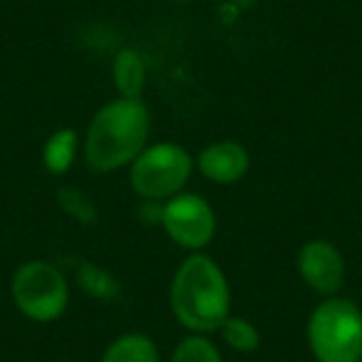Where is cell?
Segmentation results:
<instances>
[{
	"label": "cell",
	"mask_w": 362,
	"mask_h": 362,
	"mask_svg": "<svg viewBox=\"0 0 362 362\" xmlns=\"http://www.w3.org/2000/svg\"><path fill=\"white\" fill-rule=\"evenodd\" d=\"M171 313L187 330L209 335L221 330L231 315V288L226 273L202 251L181 261L169 288Z\"/></svg>",
	"instance_id": "6da1fadb"
},
{
	"label": "cell",
	"mask_w": 362,
	"mask_h": 362,
	"mask_svg": "<svg viewBox=\"0 0 362 362\" xmlns=\"http://www.w3.org/2000/svg\"><path fill=\"white\" fill-rule=\"evenodd\" d=\"M151 115L141 100L117 97L95 112L85 136V161L97 174L129 166L146 149Z\"/></svg>",
	"instance_id": "7a4b0ae2"
},
{
	"label": "cell",
	"mask_w": 362,
	"mask_h": 362,
	"mask_svg": "<svg viewBox=\"0 0 362 362\" xmlns=\"http://www.w3.org/2000/svg\"><path fill=\"white\" fill-rule=\"evenodd\" d=\"M308 345L317 362H362V310L347 298H327L308 320Z\"/></svg>",
	"instance_id": "3957f363"
},
{
	"label": "cell",
	"mask_w": 362,
	"mask_h": 362,
	"mask_svg": "<svg viewBox=\"0 0 362 362\" xmlns=\"http://www.w3.org/2000/svg\"><path fill=\"white\" fill-rule=\"evenodd\" d=\"M194 159L187 149L171 141L146 146L129 164L132 189L149 202H169L187 187Z\"/></svg>",
	"instance_id": "277c9868"
},
{
	"label": "cell",
	"mask_w": 362,
	"mask_h": 362,
	"mask_svg": "<svg viewBox=\"0 0 362 362\" xmlns=\"http://www.w3.org/2000/svg\"><path fill=\"white\" fill-rule=\"evenodd\" d=\"M13 303L33 322H52L65 313L70 288L55 263L28 261L13 276Z\"/></svg>",
	"instance_id": "5b68a950"
},
{
	"label": "cell",
	"mask_w": 362,
	"mask_h": 362,
	"mask_svg": "<svg viewBox=\"0 0 362 362\" xmlns=\"http://www.w3.org/2000/svg\"><path fill=\"white\" fill-rule=\"evenodd\" d=\"M161 228L176 246L187 251H202L216 236V214L211 204L199 194H176L161 206Z\"/></svg>",
	"instance_id": "8992f818"
},
{
	"label": "cell",
	"mask_w": 362,
	"mask_h": 362,
	"mask_svg": "<svg viewBox=\"0 0 362 362\" xmlns=\"http://www.w3.org/2000/svg\"><path fill=\"white\" fill-rule=\"evenodd\" d=\"M298 271L308 288L332 298L345 281V258L340 248L325 238H313L298 253Z\"/></svg>",
	"instance_id": "52a82bcc"
},
{
	"label": "cell",
	"mask_w": 362,
	"mask_h": 362,
	"mask_svg": "<svg viewBox=\"0 0 362 362\" xmlns=\"http://www.w3.org/2000/svg\"><path fill=\"white\" fill-rule=\"evenodd\" d=\"M197 166L202 176H206L211 184H236L246 176L248 166H251V156H248L246 146L238 141L223 139L214 141L199 154Z\"/></svg>",
	"instance_id": "ba28073f"
},
{
	"label": "cell",
	"mask_w": 362,
	"mask_h": 362,
	"mask_svg": "<svg viewBox=\"0 0 362 362\" xmlns=\"http://www.w3.org/2000/svg\"><path fill=\"white\" fill-rule=\"evenodd\" d=\"M80 154V134L70 127L52 132L42 146V164L50 174H67Z\"/></svg>",
	"instance_id": "9c48e42d"
},
{
	"label": "cell",
	"mask_w": 362,
	"mask_h": 362,
	"mask_svg": "<svg viewBox=\"0 0 362 362\" xmlns=\"http://www.w3.org/2000/svg\"><path fill=\"white\" fill-rule=\"evenodd\" d=\"M112 80L119 97L141 100V90L146 82V70L136 50H119L112 62Z\"/></svg>",
	"instance_id": "30bf717a"
},
{
	"label": "cell",
	"mask_w": 362,
	"mask_h": 362,
	"mask_svg": "<svg viewBox=\"0 0 362 362\" xmlns=\"http://www.w3.org/2000/svg\"><path fill=\"white\" fill-rule=\"evenodd\" d=\"M100 362H161L154 340L141 332H127L119 335L105 350Z\"/></svg>",
	"instance_id": "8fae6325"
},
{
	"label": "cell",
	"mask_w": 362,
	"mask_h": 362,
	"mask_svg": "<svg viewBox=\"0 0 362 362\" xmlns=\"http://www.w3.org/2000/svg\"><path fill=\"white\" fill-rule=\"evenodd\" d=\"M77 278H80L82 291L90 293L97 300H112V298H117L122 291L117 278L112 276L110 271H105V268L95 266V263H85V266L80 268V273H77Z\"/></svg>",
	"instance_id": "7c38bea8"
},
{
	"label": "cell",
	"mask_w": 362,
	"mask_h": 362,
	"mask_svg": "<svg viewBox=\"0 0 362 362\" xmlns=\"http://www.w3.org/2000/svg\"><path fill=\"white\" fill-rule=\"evenodd\" d=\"M221 335L226 340V345L236 352H253L261 347V332L246 317L228 315L226 322L221 325Z\"/></svg>",
	"instance_id": "4fadbf2b"
},
{
	"label": "cell",
	"mask_w": 362,
	"mask_h": 362,
	"mask_svg": "<svg viewBox=\"0 0 362 362\" xmlns=\"http://www.w3.org/2000/svg\"><path fill=\"white\" fill-rule=\"evenodd\" d=\"M171 362H223L218 347L209 340L206 335H194L184 337L179 345L174 347V355H171Z\"/></svg>",
	"instance_id": "5bb4252c"
},
{
	"label": "cell",
	"mask_w": 362,
	"mask_h": 362,
	"mask_svg": "<svg viewBox=\"0 0 362 362\" xmlns=\"http://www.w3.org/2000/svg\"><path fill=\"white\" fill-rule=\"evenodd\" d=\"M57 204L60 209L72 216L77 223H85V226H92L97 221V209L95 204L90 202L87 194H82L80 189H72V187H65L57 192Z\"/></svg>",
	"instance_id": "9a60e30c"
},
{
	"label": "cell",
	"mask_w": 362,
	"mask_h": 362,
	"mask_svg": "<svg viewBox=\"0 0 362 362\" xmlns=\"http://www.w3.org/2000/svg\"><path fill=\"white\" fill-rule=\"evenodd\" d=\"M174 3H187V0H174Z\"/></svg>",
	"instance_id": "2e32d148"
}]
</instances>
